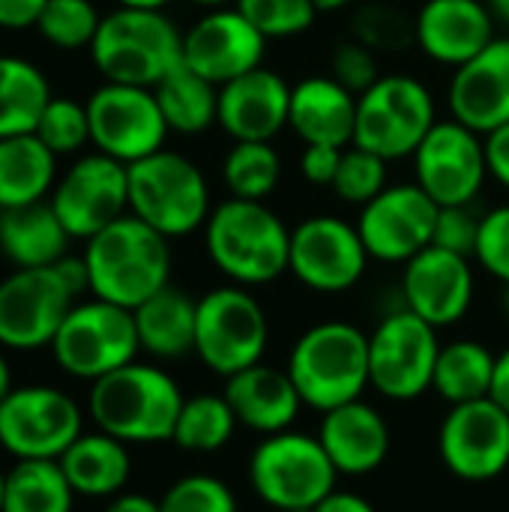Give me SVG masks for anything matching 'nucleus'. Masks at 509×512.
Returning <instances> with one entry per match:
<instances>
[{"label":"nucleus","mask_w":509,"mask_h":512,"mask_svg":"<svg viewBox=\"0 0 509 512\" xmlns=\"http://www.w3.org/2000/svg\"><path fill=\"white\" fill-rule=\"evenodd\" d=\"M90 294L123 309H138L171 285V240L126 213L87 240Z\"/></svg>","instance_id":"1"},{"label":"nucleus","mask_w":509,"mask_h":512,"mask_svg":"<svg viewBox=\"0 0 509 512\" xmlns=\"http://www.w3.org/2000/svg\"><path fill=\"white\" fill-rule=\"evenodd\" d=\"M180 408L183 393L177 381L159 366L138 360L93 381L87 396V411L96 429L123 444L171 441Z\"/></svg>","instance_id":"2"},{"label":"nucleus","mask_w":509,"mask_h":512,"mask_svg":"<svg viewBox=\"0 0 509 512\" xmlns=\"http://www.w3.org/2000/svg\"><path fill=\"white\" fill-rule=\"evenodd\" d=\"M204 246L213 267L234 285H267L288 273L291 228L264 201L228 198L210 210Z\"/></svg>","instance_id":"3"},{"label":"nucleus","mask_w":509,"mask_h":512,"mask_svg":"<svg viewBox=\"0 0 509 512\" xmlns=\"http://www.w3.org/2000/svg\"><path fill=\"white\" fill-rule=\"evenodd\" d=\"M288 375L306 408L321 414L369 390V333L348 321H321L291 348Z\"/></svg>","instance_id":"4"},{"label":"nucleus","mask_w":509,"mask_h":512,"mask_svg":"<svg viewBox=\"0 0 509 512\" xmlns=\"http://www.w3.org/2000/svg\"><path fill=\"white\" fill-rule=\"evenodd\" d=\"M90 57L105 81L153 90L183 63V33L165 9L117 6L102 15Z\"/></svg>","instance_id":"5"},{"label":"nucleus","mask_w":509,"mask_h":512,"mask_svg":"<svg viewBox=\"0 0 509 512\" xmlns=\"http://www.w3.org/2000/svg\"><path fill=\"white\" fill-rule=\"evenodd\" d=\"M210 186L204 171L183 153L159 150L129 165V213L162 237H186L210 219Z\"/></svg>","instance_id":"6"},{"label":"nucleus","mask_w":509,"mask_h":512,"mask_svg":"<svg viewBox=\"0 0 509 512\" xmlns=\"http://www.w3.org/2000/svg\"><path fill=\"white\" fill-rule=\"evenodd\" d=\"M339 471L318 435H267L249 459V483L258 501L279 512H312L333 489Z\"/></svg>","instance_id":"7"},{"label":"nucleus","mask_w":509,"mask_h":512,"mask_svg":"<svg viewBox=\"0 0 509 512\" xmlns=\"http://www.w3.org/2000/svg\"><path fill=\"white\" fill-rule=\"evenodd\" d=\"M435 123L438 114L432 90L414 75L390 72L357 99L351 144L396 162L414 156Z\"/></svg>","instance_id":"8"},{"label":"nucleus","mask_w":509,"mask_h":512,"mask_svg":"<svg viewBox=\"0 0 509 512\" xmlns=\"http://www.w3.org/2000/svg\"><path fill=\"white\" fill-rule=\"evenodd\" d=\"M270 342L264 306L243 285H222L198 297L195 354L219 378L261 363Z\"/></svg>","instance_id":"9"},{"label":"nucleus","mask_w":509,"mask_h":512,"mask_svg":"<svg viewBox=\"0 0 509 512\" xmlns=\"http://www.w3.org/2000/svg\"><path fill=\"white\" fill-rule=\"evenodd\" d=\"M141 351L132 309L90 297L75 303L60 324L51 354L57 366L81 381H99L108 372L126 366Z\"/></svg>","instance_id":"10"},{"label":"nucleus","mask_w":509,"mask_h":512,"mask_svg":"<svg viewBox=\"0 0 509 512\" xmlns=\"http://www.w3.org/2000/svg\"><path fill=\"white\" fill-rule=\"evenodd\" d=\"M438 354V327L402 306L369 333V387L393 402H414L432 390Z\"/></svg>","instance_id":"11"},{"label":"nucleus","mask_w":509,"mask_h":512,"mask_svg":"<svg viewBox=\"0 0 509 512\" xmlns=\"http://www.w3.org/2000/svg\"><path fill=\"white\" fill-rule=\"evenodd\" d=\"M84 432L81 408L57 387H15L0 402V447L18 459H60Z\"/></svg>","instance_id":"12"},{"label":"nucleus","mask_w":509,"mask_h":512,"mask_svg":"<svg viewBox=\"0 0 509 512\" xmlns=\"http://www.w3.org/2000/svg\"><path fill=\"white\" fill-rule=\"evenodd\" d=\"M87 117L90 144L123 165L159 153L171 132L156 93L135 84L105 81L102 87H96L87 99Z\"/></svg>","instance_id":"13"},{"label":"nucleus","mask_w":509,"mask_h":512,"mask_svg":"<svg viewBox=\"0 0 509 512\" xmlns=\"http://www.w3.org/2000/svg\"><path fill=\"white\" fill-rule=\"evenodd\" d=\"M51 207L72 240H90L129 213V165L93 150L78 156L51 192Z\"/></svg>","instance_id":"14"},{"label":"nucleus","mask_w":509,"mask_h":512,"mask_svg":"<svg viewBox=\"0 0 509 512\" xmlns=\"http://www.w3.org/2000/svg\"><path fill=\"white\" fill-rule=\"evenodd\" d=\"M369 261L357 225L339 216H309L291 231L288 273L309 291L342 294L363 279Z\"/></svg>","instance_id":"15"},{"label":"nucleus","mask_w":509,"mask_h":512,"mask_svg":"<svg viewBox=\"0 0 509 512\" xmlns=\"http://www.w3.org/2000/svg\"><path fill=\"white\" fill-rule=\"evenodd\" d=\"M411 159L417 171L414 183L438 207L474 204L489 177L483 135L453 117L438 120Z\"/></svg>","instance_id":"16"},{"label":"nucleus","mask_w":509,"mask_h":512,"mask_svg":"<svg viewBox=\"0 0 509 512\" xmlns=\"http://www.w3.org/2000/svg\"><path fill=\"white\" fill-rule=\"evenodd\" d=\"M75 303L54 267L12 270L0 279V345L12 351L51 348Z\"/></svg>","instance_id":"17"},{"label":"nucleus","mask_w":509,"mask_h":512,"mask_svg":"<svg viewBox=\"0 0 509 512\" xmlns=\"http://www.w3.org/2000/svg\"><path fill=\"white\" fill-rule=\"evenodd\" d=\"M447 471L465 483H489L509 468V411L492 396L453 405L438 432Z\"/></svg>","instance_id":"18"},{"label":"nucleus","mask_w":509,"mask_h":512,"mask_svg":"<svg viewBox=\"0 0 509 512\" xmlns=\"http://www.w3.org/2000/svg\"><path fill=\"white\" fill-rule=\"evenodd\" d=\"M438 204L417 183L387 186L378 198L363 204L357 231L372 261L408 264L432 246Z\"/></svg>","instance_id":"19"},{"label":"nucleus","mask_w":509,"mask_h":512,"mask_svg":"<svg viewBox=\"0 0 509 512\" xmlns=\"http://www.w3.org/2000/svg\"><path fill=\"white\" fill-rule=\"evenodd\" d=\"M267 36L237 9H207L183 33V63L216 87L264 66Z\"/></svg>","instance_id":"20"},{"label":"nucleus","mask_w":509,"mask_h":512,"mask_svg":"<svg viewBox=\"0 0 509 512\" xmlns=\"http://www.w3.org/2000/svg\"><path fill=\"white\" fill-rule=\"evenodd\" d=\"M405 309L429 321L432 327H450L462 321L474 303V267L471 258L429 246L405 264L402 273Z\"/></svg>","instance_id":"21"},{"label":"nucleus","mask_w":509,"mask_h":512,"mask_svg":"<svg viewBox=\"0 0 509 512\" xmlns=\"http://www.w3.org/2000/svg\"><path fill=\"white\" fill-rule=\"evenodd\" d=\"M498 21L486 0H426L414 15V45L441 66H465L489 48Z\"/></svg>","instance_id":"22"},{"label":"nucleus","mask_w":509,"mask_h":512,"mask_svg":"<svg viewBox=\"0 0 509 512\" xmlns=\"http://www.w3.org/2000/svg\"><path fill=\"white\" fill-rule=\"evenodd\" d=\"M450 117L489 135L509 123V36L495 39L474 60L459 66L447 87Z\"/></svg>","instance_id":"23"},{"label":"nucleus","mask_w":509,"mask_h":512,"mask_svg":"<svg viewBox=\"0 0 509 512\" xmlns=\"http://www.w3.org/2000/svg\"><path fill=\"white\" fill-rule=\"evenodd\" d=\"M291 114V84L258 66L219 87V126L234 141H273Z\"/></svg>","instance_id":"24"},{"label":"nucleus","mask_w":509,"mask_h":512,"mask_svg":"<svg viewBox=\"0 0 509 512\" xmlns=\"http://www.w3.org/2000/svg\"><path fill=\"white\" fill-rule=\"evenodd\" d=\"M318 441L330 462L345 477H366L378 471L390 456V426L378 408L363 399L339 405L324 414Z\"/></svg>","instance_id":"25"},{"label":"nucleus","mask_w":509,"mask_h":512,"mask_svg":"<svg viewBox=\"0 0 509 512\" xmlns=\"http://www.w3.org/2000/svg\"><path fill=\"white\" fill-rule=\"evenodd\" d=\"M240 426L267 435L288 432L300 417L303 399L288 375V369L255 363L231 378H225L222 393Z\"/></svg>","instance_id":"26"},{"label":"nucleus","mask_w":509,"mask_h":512,"mask_svg":"<svg viewBox=\"0 0 509 512\" xmlns=\"http://www.w3.org/2000/svg\"><path fill=\"white\" fill-rule=\"evenodd\" d=\"M357 123V96L333 75H309L291 87L288 126L303 144L351 147Z\"/></svg>","instance_id":"27"},{"label":"nucleus","mask_w":509,"mask_h":512,"mask_svg":"<svg viewBox=\"0 0 509 512\" xmlns=\"http://www.w3.org/2000/svg\"><path fill=\"white\" fill-rule=\"evenodd\" d=\"M69 231L57 219L51 201L3 210L0 216V255L15 270L54 267L69 255Z\"/></svg>","instance_id":"28"},{"label":"nucleus","mask_w":509,"mask_h":512,"mask_svg":"<svg viewBox=\"0 0 509 512\" xmlns=\"http://www.w3.org/2000/svg\"><path fill=\"white\" fill-rule=\"evenodd\" d=\"M57 462L72 492L84 498H114L126 489L132 474L129 447L102 429L81 432Z\"/></svg>","instance_id":"29"},{"label":"nucleus","mask_w":509,"mask_h":512,"mask_svg":"<svg viewBox=\"0 0 509 512\" xmlns=\"http://www.w3.org/2000/svg\"><path fill=\"white\" fill-rule=\"evenodd\" d=\"M135 315V330L141 351L159 360H180L195 354V321H198V300L186 291L165 285L150 300H144Z\"/></svg>","instance_id":"30"},{"label":"nucleus","mask_w":509,"mask_h":512,"mask_svg":"<svg viewBox=\"0 0 509 512\" xmlns=\"http://www.w3.org/2000/svg\"><path fill=\"white\" fill-rule=\"evenodd\" d=\"M57 183V156L33 135L0 138V210L48 201Z\"/></svg>","instance_id":"31"},{"label":"nucleus","mask_w":509,"mask_h":512,"mask_svg":"<svg viewBox=\"0 0 509 512\" xmlns=\"http://www.w3.org/2000/svg\"><path fill=\"white\" fill-rule=\"evenodd\" d=\"M495 363L498 357L474 339H456L450 345H441L432 390L453 408L477 399L492 396L495 384Z\"/></svg>","instance_id":"32"},{"label":"nucleus","mask_w":509,"mask_h":512,"mask_svg":"<svg viewBox=\"0 0 509 512\" xmlns=\"http://www.w3.org/2000/svg\"><path fill=\"white\" fill-rule=\"evenodd\" d=\"M153 93L171 132L201 135L219 123V87L192 72L186 63L168 72Z\"/></svg>","instance_id":"33"},{"label":"nucleus","mask_w":509,"mask_h":512,"mask_svg":"<svg viewBox=\"0 0 509 512\" xmlns=\"http://www.w3.org/2000/svg\"><path fill=\"white\" fill-rule=\"evenodd\" d=\"M51 96V84L36 63L0 54V138L33 132Z\"/></svg>","instance_id":"34"},{"label":"nucleus","mask_w":509,"mask_h":512,"mask_svg":"<svg viewBox=\"0 0 509 512\" xmlns=\"http://www.w3.org/2000/svg\"><path fill=\"white\" fill-rule=\"evenodd\" d=\"M75 492L57 459H18L6 471L3 512H72Z\"/></svg>","instance_id":"35"},{"label":"nucleus","mask_w":509,"mask_h":512,"mask_svg":"<svg viewBox=\"0 0 509 512\" xmlns=\"http://www.w3.org/2000/svg\"><path fill=\"white\" fill-rule=\"evenodd\" d=\"M237 426L240 423L225 396L198 393L192 399H183L171 441L186 453H216L234 438Z\"/></svg>","instance_id":"36"},{"label":"nucleus","mask_w":509,"mask_h":512,"mask_svg":"<svg viewBox=\"0 0 509 512\" xmlns=\"http://www.w3.org/2000/svg\"><path fill=\"white\" fill-rule=\"evenodd\" d=\"M282 177V159L270 141H234L222 162L228 198L267 201Z\"/></svg>","instance_id":"37"},{"label":"nucleus","mask_w":509,"mask_h":512,"mask_svg":"<svg viewBox=\"0 0 509 512\" xmlns=\"http://www.w3.org/2000/svg\"><path fill=\"white\" fill-rule=\"evenodd\" d=\"M99 24L102 15L90 0H48L36 21V30L48 45L60 51H90Z\"/></svg>","instance_id":"38"},{"label":"nucleus","mask_w":509,"mask_h":512,"mask_svg":"<svg viewBox=\"0 0 509 512\" xmlns=\"http://www.w3.org/2000/svg\"><path fill=\"white\" fill-rule=\"evenodd\" d=\"M33 135L54 153V156H72L90 144V117L87 102L69 99V96H51Z\"/></svg>","instance_id":"39"},{"label":"nucleus","mask_w":509,"mask_h":512,"mask_svg":"<svg viewBox=\"0 0 509 512\" xmlns=\"http://www.w3.org/2000/svg\"><path fill=\"white\" fill-rule=\"evenodd\" d=\"M387 159H381L378 153H369L363 147H345L342 150V162L333 180V192L348 201V204H369L372 198H378L390 183H387Z\"/></svg>","instance_id":"40"},{"label":"nucleus","mask_w":509,"mask_h":512,"mask_svg":"<svg viewBox=\"0 0 509 512\" xmlns=\"http://www.w3.org/2000/svg\"><path fill=\"white\" fill-rule=\"evenodd\" d=\"M267 39H288L306 33L315 18L318 6L312 0H237L234 3Z\"/></svg>","instance_id":"41"},{"label":"nucleus","mask_w":509,"mask_h":512,"mask_svg":"<svg viewBox=\"0 0 509 512\" xmlns=\"http://www.w3.org/2000/svg\"><path fill=\"white\" fill-rule=\"evenodd\" d=\"M354 39L372 51H402L414 42V18L390 3H366L354 18Z\"/></svg>","instance_id":"42"},{"label":"nucleus","mask_w":509,"mask_h":512,"mask_svg":"<svg viewBox=\"0 0 509 512\" xmlns=\"http://www.w3.org/2000/svg\"><path fill=\"white\" fill-rule=\"evenodd\" d=\"M159 512H237V498L219 477L189 474L168 486L159 498Z\"/></svg>","instance_id":"43"},{"label":"nucleus","mask_w":509,"mask_h":512,"mask_svg":"<svg viewBox=\"0 0 509 512\" xmlns=\"http://www.w3.org/2000/svg\"><path fill=\"white\" fill-rule=\"evenodd\" d=\"M330 75L351 90L357 99L372 90L381 81V69H378V57L369 45H363L360 39H345L333 48L330 54Z\"/></svg>","instance_id":"44"},{"label":"nucleus","mask_w":509,"mask_h":512,"mask_svg":"<svg viewBox=\"0 0 509 512\" xmlns=\"http://www.w3.org/2000/svg\"><path fill=\"white\" fill-rule=\"evenodd\" d=\"M474 258L483 264L489 276H495L501 285H509V204L489 210L480 219Z\"/></svg>","instance_id":"45"},{"label":"nucleus","mask_w":509,"mask_h":512,"mask_svg":"<svg viewBox=\"0 0 509 512\" xmlns=\"http://www.w3.org/2000/svg\"><path fill=\"white\" fill-rule=\"evenodd\" d=\"M480 219L483 216H474L471 204L441 207L438 210V222H435V240H432V246H441L447 252L474 258L477 237H480Z\"/></svg>","instance_id":"46"},{"label":"nucleus","mask_w":509,"mask_h":512,"mask_svg":"<svg viewBox=\"0 0 509 512\" xmlns=\"http://www.w3.org/2000/svg\"><path fill=\"white\" fill-rule=\"evenodd\" d=\"M345 147H330V144H306L300 156V174L312 186H333L339 162H342Z\"/></svg>","instance_id":"47"},{"label":"nucleus","mask_w":509,"mask_h":512,"mask_svg":"<svg viewBox=\"0 0 509 512\" xmlns=\"http://www.w3.org/2000/svg\"><path fill=\"white\" fill-rule=\"evenodd\" d=\"M483 144H486L489 177H495L504 189H509V123L483 135Z\"/></svg>","instance_id":"48"},{"label":"nucleus","mask_w":509,"mask_h":512,"mask_svg":"<svg viewBox=\"0 0 509 512\" xmlns=\"http://www.w3.org/2000/svg\"><path fill=\"white\" fill-rule=\"evenodd\" d=\"M48 0H0V27L3 30H27L36 27Z\"/></svg>","instance_id":"49"},{"label":"nucleus","mask_w":509,"mask_h":512,"mask_svg":"<svg viewBox=\"0 0 509 512\" xmlns=\"http://www.w3.org/2000/svg\"><path fill=\"white\" fill-rule=\"evenodd\" d=\"M54 270H57L60 282L66 285V291H69L75 300H78L81 294L90 291V273H87L84 255H81V258H78V255H63V258L54 264Z\"/></svg>","instance_id":"50"},{"label":"nucleus","mask_w":509,"mask_h":512,"mask_svg":"<svg viewBox=\"0 0 509 512\" xmlns=\"http://www.w3.org/2000/svg\"><path fill=\"white\" fill-rule=\"evenodd\" d=\"M312 512H378L363 495H354V492H339L333 489L318 507Z\"/></svg>","instance_id":"51"},{"label":"nucleus","mask_w":509,"mask_h":512,"mask_svg":"<svg viewBox=\"0 0 509 512\" xmlns=\"http://www.w3.org/2000/svg\"><path fill=\"white\" fill-rule=\"evenodd\" d=\"M105 512H159V501L138 492H120L108 501Z\"/></svg>","instance_id":"52"},{"label":"nucleus","mask_w":509,"mask_h":512,"mask_svg":"<svg viewBox=\"0 0 509 512\" xmlns=\"http://www.w3.org/2000/svg\"><path fill=\"white\" fill-rule=\"evenodd\" d=\"M492 399L509 411V348L504 354H498V363H495V384H492Z\"/></svg>","instance_id":"53"},{"label":"nucleus","mask_w":509,"mask_h":512,"mask_svg":"<svg viewBox=\"0 0 509 512\" xmlns=\"http://www.w3.org/2000/svg\"><path fill=\"white\" fill-rule=\"evenodd\" d=\"M486 6H489L492 18H495L498 24H507L509 27V0H486Z\"/></svg>","instance_id":"54"},{"label":"nucleus","mask_w":509,"mask_h":512,"mask_svg":"<svg viewBox=\"0 0 509 512\" xmlns=\"http://www.w3.org/2000/svg\"><path fill=\"white\" fill-rule=\"evenodd\" d=\"M15 387H12V372H9V363H6V357L0 354V402L12 393Z\"/></svg>","instance_id":"55"},{"label":"nucleus","mask_w":509,"mask_h":512,"mask_svg":"<svg viewBox=\"0 0 509 512\" xmlns=\"http://www.w3.org/2000/svg\"><path fill=\"white\" fill-rule=\"evenodd\" d=\"M114 3L126 9H165L171 0H114Z\"/></svg>","instance_id":"56"},{"label":"nucleus","mask_w":509,"mask_h":512,"mask_svg":"<svg viewBox=\"0 0 509 512\" xmlns=\"http://www.w3.org/2000/svg\"><path fill=\"white\" fill-rule=\"evenodd\" d=\"M312 3L318 6V12H336V9H345L357 0H312Z\"/></svg>","instance_id":"57"},{"label":"nucleus","mask_w":509,"mask_h":512,"mask_svg":"<svg viewBox=\"0 0 509 512\" xmlns=\"http://www.w3.org/2000/svg\"><path fill=\"white\" fill-rule=\"evenodd\" d=\"M195 6H204V9H219V6H234L237 0H189Z\"/></svg>","instance_id":"58"},{"label":"nucleus","mask_w":509,"mask_h":512,"mask_svg":"<svg viewBox=\"0 0 509 512\" xmlns=\"http://www.w3.org/2000/svg\"><path fill=\"white\" fill-rule=\"evenodd\" d=\"M501 309H504V315L509 318V285H504V291H501Z\"/></svg>","instance_id":"59"},{"label":"nucleus","mask_w":509,"mask_h":512,"mask_svg":"<svg viewBox=\"0 0 509 512\" xmlns=\"http://www.w3.org/2000/svg\"><path fill=\"white\" fill-rule=\"evenodd\" d=\"M3 486H6V474L0 471V512H3Z\"/></svg>","instance_id":"60"},{"label":"nucleus","mask_w":509,"mask_h":512,"mask_svg":"<svg viewBox=\"0 0 509 512\" xmlns=\"http://www.w3.org/2000/svg\"><path fill=\"white\" fill-rule=\"evenodd\" d=\"M0 216H3V210H0Z\"/></svg>","instance_id":"61"}]
</instances>
